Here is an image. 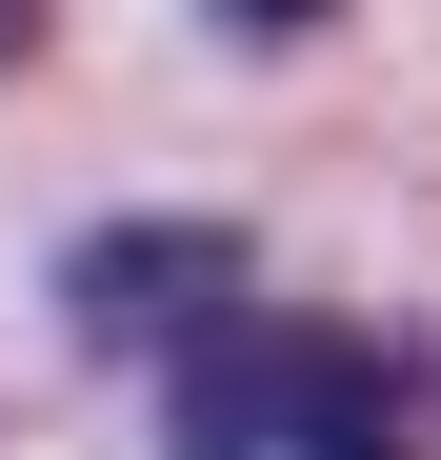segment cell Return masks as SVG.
Wrapping results in <instances>:
<instances>
[{
    "instance_id": "obj_1",
    "label": "cell",
    "mask_w": 441,
    "mask_h": 460,
    "mask_svg": "<svg viewBox=\"0 0 441 460\" xmlns=\"http://www.w3.org/2000/svg\"><path fill=\"white\" fill-rule=\"evenodd\" d=\"M161 460H441V341L220 300L161 360Z\"/></svg>"
},
{
    "instance_id": "obj_2",
    "label": "cell",
    "mask_w": 441,
    "mask_h": 460,
    "mask_svg": "<svg viewBox=\"0 0 441 460\" xmlns=\"http://www.w3.org/2000/svg\"><path fill=\"white\" fill-rule=\"evenodd\" d=\"M220 300H241V241H220V220H121V241L60 261V321H81L101 360H181Z\"/></svg>"
},
{
    "instance_id": "obj_3",
    "label": "cell",
    "mask_w": 441,
    "mask_h": 460,
    "mask_svg": "<svg viewBox=\"0 0 441 460\" xmlns=\"http://www.w3.org/2000/svg\"><path fill=\"white\" fill-rule=\"evenodd\" d=\"M302 21H341V0H220V40H302Z\"/></svg>"
},
{
    "instance_id": "obj_4",
    "label": "cell",
    "mask_w": 441,
    "mask_h": 460,
    "mask_svg": "<svg viewBox=\"0 0 441 460\" xmlns=\"http://www.w3.org/2000/svg\"><path fill=\"white\" fill-rule=\"evenodd\" d=\"M21 40H40V0H0V81H21Z\"/></svg>"
}]
</instances>
